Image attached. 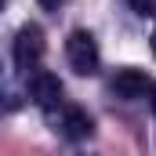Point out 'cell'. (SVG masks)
Listing matches in <instances>:
<instances>
[{
    "label": "cell",
    "instance_id": "obj_5",
    "mask_svg": "<svg viewBox=\"0 0 156 156\" xmlns=\"http://www.w3.org/2000/svg\"><path fill=\"white\" fill-rule=\"evenodd\" d=\"M58 131H62L69 142H83V138H91L94 123H91V116H87L80 105H66L62 116H58Z\"/></svg>",
    "mask_w": 156,
    "mask_h": 156
},
{
    "label": "cell",
    "instance_id": "obj_4",
    "mask_svg": "<svg viewBox=\"0 0 156 156\" xmlns=\"http://www.w3.org/2000/svg\"><path fill=\"white\" fill-rule=\"evenodd\" d=\"M149 91H153V83L145 80V73H142V69H120L116 76H113V94L127 98V102L145 98Z\"/></svg>",
    "mask_w": 156,
    "mask_h": 156
},
{
    "label": "cell",
    "instance_id": "obj_6",
    "mask_svg": "<svg viewBox=\"0 0 156 156\" xmlns=\"http://www.w3.org/2000/svg\"><path fill=\"white\" fill-rule=\"evenodd\" d=\"M127 4H131L134 15H142V18H156V0H127Z\"/></svg>",
    "mask_w": 156,
    "mask_h": 156
},
{
    "label": "cell",
    "instance_id": "obj_1",
    "mask_svg": "<svg viewBox=\"0 0 156 156\" xmlns=\"http://www.w3.org/2000/svg\"><path fill=\"white\" fill-rule=\"evenodd\" d=\"M66 58H69V66L76 69L80 76H94V73H98V62H102L98 44H94V37H91L87 29L69 33V40H66Z\"/></svg>",
    "mask_w": 156,
    "mask_h": 156
},
{
    "label": "cell",
    "instance_id": "obj_2",
    "mask_svg": "<svg viewBox=\"0 0 156 156\" xmlns=\"http://www.w3.org/2000/svg\"><path fill=\"white\" fill-rule=\"evenodd\" d=\"M11 55H15V66L18 69H33L40 58H44V29L40 26H22L18 29V37H15V47H11Z\"/></svg>",
    "mask_w": 156,
    "mask_h": 156
},
{
    "label": "cell",
    "instance_id": "obj_8",
    "mask_svg": "<svg viewBox=\"0 0 156 156\" xmlns=\"http://www.w3.org/2000/svg\"><path fill=\"white\" fill-rule=\"evenodd\" d=\"M153 51H156V33H153Z\"/></svg>",
    "mask_w": 156,
    "mask_h": 156
},
{
    "label": "cell",
    "instance_id": "obj_7",
    "mask_svg": "<svg viewBox=\"0 0 156 156\" xmlns=\"http://www.w3.org/2000/svg\"><path fill=\"white\" fill-rule=\"evenodd\" d=\"M62 4H66V0H40V7H44V11H58Z\"/></svg>",
    "mask_w": 156,
    "mask_h": 156
},
{
    "label": "cell",
    "instance_id": "obj_3",
    "mask_svg": "<svg viewBox=\"0 0 156 156\" xmlns=\"http://www.w3.org/2000/svg\"><path fill=\"white\" fill-rule=\"evenodd\" d=\"M29 98L37 102L44 113H55V109L62 105V83H58V76L37 73V76L29 80Z\"/></svg>",
    "mask_w": 156,
    "mask_h": 156
}]
</instances>
